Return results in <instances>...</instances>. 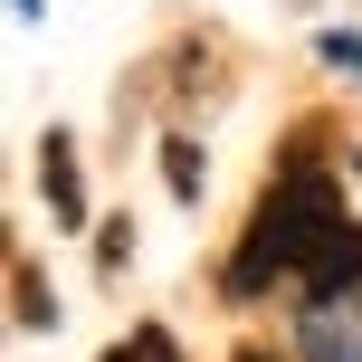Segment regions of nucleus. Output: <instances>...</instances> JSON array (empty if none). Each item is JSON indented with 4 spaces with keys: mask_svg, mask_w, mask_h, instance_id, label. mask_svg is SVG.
<instances>
[{
    "mask_svg": "<svg viewBox=\"0 0 362 362\" xmlns=\"http://www.w3.org/2000/svg\"><path fill=\"white\" fill-rule=\"evenodd\" d=\"M334 219H344V181H334L325 124H296L286 153H276V172H267V191H257V210H248V229H238V248L219 257V296L229 305H257L276 286L296 296V276H305L315 238Z\"/></svg>",
    "mask_w": 362,
    "mask_h": 362,
    "instance_id": "obj_1",
    "label": "nucleus"
},
{
    "mask_svg": "<svg viewBox=\"0 0 362 362\" xmlns=\"http://www.w3.org/2000/svg\"><path fill=\"white\" fill-rule=\"evenodd\" d=\"M38 191H48V219L57 229H86V172H76V134H38Z\"/></svg>",
    "mask_w": 362,
    "mask_h": 362,
    "instance_id": "obj_2",
    "label": "nucleus"
},
{
    "mask_svg": "<svg viewBox=\"0 0 362 362\" xmlns=\"http://www.w3.org/2000/svg\"><path fill=\"white\" fill-rule=\"evenodd\" d=\"M296 362H362V315L353 305H296Z\"/></svg>",
    "mask_w": 362,
    "mask_h": 362,
    "instance_id": "obj_3",
    "label": "nucleus"
},
{
    "mask_svg": "<svg viewBox=\"0 0 362 362\" xmlns=\"http://www.w3.org/2000/svg\"><path fill=\"white\" fill-rule=\"evenodd\" d=\"M172 105H210V95L219 86H229V76H219V67H229V57H219V38H181V48H172Z\"/></svg>",
    "mask_w": 362,
    "mask_h": 362,
    "instance_id": "obj_4",
    "label": "nucleus"
},
{
    "mask_svg": "<svg viewBox=\"0 0 362 362\" xmlns=\"http://www.w3.org/2000/svg\"><path fill=\"white\" fill-rule=\"evenodd\" d=\"M10 325L19 334H48L57 325V296H48V276H38V257H10Z\"/></svg>",
    "mask_w": 362,
    "mask_h": 362,
    "instance_id": "obj_5",
    "label": "nucleus"
},
{
    "mask_svg": "<svg viewBox=\"0 0 362 362\" xmlns=\"http://www.w3.org/2000/svg\"><path fill=\"white\" fill-rule=\"evenodd\" d=\"M200 181H210V153H200L191 134H172V144H163V191L172 200H200Z\"/></svg>",
    "mask_w": 362,
    "mask_h": 362,
    "instance_id": "obj_6",
    "label": "nucleus"
},
{
    "mask_svg": "<svg viewBox=\"0 0 362 362\" xmlns=\"http://www.w3.org/2000/svg\"><path fill=\"white\" fill-rule=\"evenodd\" d=\"M95 362H181V344H172L163 325H134L124 344H105V353H95Z\"/></svg>",
    "mask_w": 362,
    "mask_h": 362,
    "instance_id": "obj_7",
    "label": "nucleus"
},
{
    "mask_svg": "<svg viewBox=\"0 0 362 362\" xmlns=\"http://www.w3.org/2000/svg\"><path fill=\"white\" fill-rule=\"evenodd\" d=\"M134 267V219H105L95 229V276H124Z\"/></svg>",
    "mask_w": 362,
    "mask_h": 362,
    "instance_id": "obj_8",
    "label": "nucleus"
},
{
    "mask_svg": "<svg viewBox=\"0 0 362 362\" xmlns=\"http://www.w3.org/2000/svg\"><path fill=\"white\" fill-rule=\"evenodd\" d=\"M315 57H325L334 76H353V86H362V29H325V38H315Z\"/></svg>",
    "mask_w": 362,
    "mask_h": 362,
    "instance_id": "obj_9",
    "label": "nucleus"
},
{
    "mask_svg": "<svg viewBox=\"0 0 362 362\" xmlns=\"http://www.w3.org/2000/svg\"><path fill=\"white\" fill-rule=\"evenodd\" d=\"M229 362H276V353H257V344H248V353H229ZM286 362H296V353H286Z\"/></svg>",
    "mask_w": 362,
    "mask_h": 362,
    "instance_id": "obj_10",
    "label": "nucleus"
},
{
    "mask_svg": "<svg viewBox=\"0 0 362 362\" xmlns=\"http://www.w3.org/2000/svg\"><path fill=\"white\" fill-rule=\"evenodd\" d=\"M10 10H19V19H38V10H48V0H10Z\"/></svg>",
    "mask_w": 362,
    "mask_h": 362,
    "instance_id": "obj_11",
    "label": "nucleus"
},
{
    "mask_svg": "<svg viewBox=\"0 0 362 362\" xmlns=\"http://www.w3.org/2000/svg\"><path fill=\"white\" fill-rule=\"evenodd\" d=\"M344 163H353V181H362V144H353V153H344Z\"/></svg>",
    "mask_w": 362,
    "mask_h": 362,
    "instance_id": "obj_12",
    "label": "nucleus"
}]
</instances>
